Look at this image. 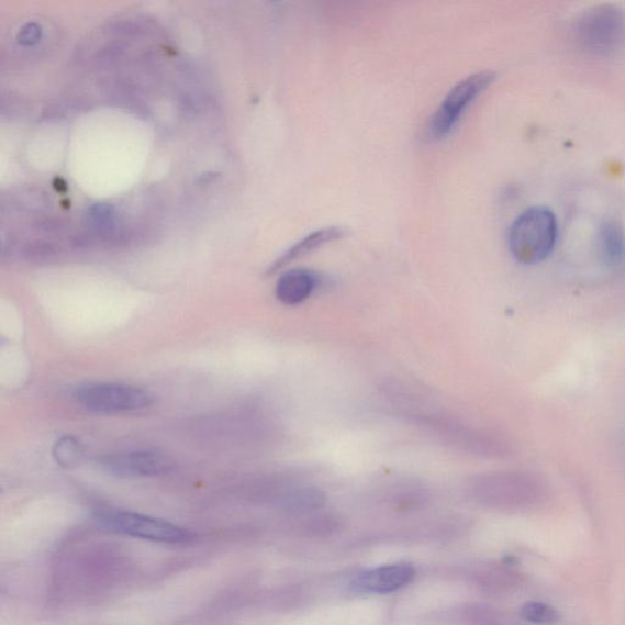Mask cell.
Here are the masks:
<instances>
[{
    "label": "cell",
    "mask_w": 625,
    "mask_h": 625,
    "mask_svg": "<svg viewBox=\"0 0 625 625\" xmlns=\"http://www.w3.org/2000/svg\"><path fill=\"white\" fill-rule=\"evenodd\" d=\"M471 498L484 506L504 511L529 510L547 498L545 482L525 471H491L469 482Z\"/></svg>",
    "instance_id": "6da1fadb"
},
{
    "label": "cell",
    "mask_w": 625,
    "mask_h": 625,
    "mask_svg": "<svg viewBox=\"0 0 625 625\" xmlns=\"http://www.w3.org/2000/svg\"><path fill=\"white\" fill-rule=\"evenodd\" d=\"M558 222L546 207H532L510 227L507 243L511 255L522 265H537L550 256L556 247Z\"/></svg>",
    "instance_id": "7a4b0ae2"
},
{
    "label": "cell",
    "mask_w": 625,
    "mask_h": 625,
    "mask_svg": "<svg viewBox=\"0 0 625 625\" xmlns=\"http://www.w3.org/2000/svg\"><path fill=\"white\" fill-rule=\"evenodd\" d=\"M408 418L459 453L480 458H506L511 454L510 444L499 435L476 429L446 416L413 413Z\"/></svg>",
    "instance_id": "3957f363"
},
{
    "label": "cell",
    "mask_w": 625,
    "mask_h": 625,
    "mask_svg": "<svg viewBox=\"0 0 625 625\" xmlns=\"http://www.w3.org/2000/svg\"><path fill=\"white\" fill-rule=\"evenodd\" d=\"M576 41L594 57L616 56L625 46V14L612 4L590 8L574 25Z\"/></svg>",
    "instance_id": "277c9868"
},
{
    "label": "cell",
    "mask_w": 625,
    "mask_h": 625,
    "mask_svg": "<svg viewBox=\"0 0 625 625\" xmlns=\"http://www.w3.org/2000/svg\"><path fill=\"white\" fill-rule=\"evenodd\" d=\"M94 521L108 532L153 543L179 545L191 542L193 537L182 526L125 510H98L94 512Z\"/></svg>",
    "instance_id": "5b68a950"
},
{
    "label": "cell",
    "mask_w": 625,
    "mask_h": 625,
    "mask_svg": "<svg viewBox=\"0 0 625 625\" xmlns=\"http://www.w3.org/2000/svg\"><path fill=\"white\" fill-rule=\"evenodd\" d=\"M76 403L98 414H124L148 409L155 401L146 389L118 382L86 383L72 393Z\"/></svg>",
    "instance_id": "8992f818"
},
{
    "label": "cell",
    "mask_w": 625,
    "mask_h": 625,
    "mask_svg": "<svg viewBox=\"0 0 625 625\" xmlns=\"http://www.w3.org/2000/svg\"><path fill=\"white\" fill-rule=\"evenodd\" d=\"M496 80V72L486 70L468 76L459 81L444 98L440 107L433 114L429 123V136L434 141H443L459 122L467 108L477 101Z\"/></svg>",
    "instance_id": "52a82bcc"
},
{
    "label": "cell",
    "mask_w": 625,
    "mask_h": 625,
    "mask_svg": "<svg viewBox=\"0 0 625 625\" xmlns=\"http://www.w3.org/2000/svg\"><path fill=\"white\" fill-rule=\"evenodd\" d=\"M98 467L118 478H149L169 473L171 464L158 453L133 451L105 456Z\"/></svg>",
    "instance_id": "ba28073f"
},
{
    "label": "cell",
    "mask_w": 625,
    "mask_h": 625,
    "mask_svg": "<svg viewBox=\"0 0 625 625\" xmlns=\"http://www.w3.org/2000/svg\"><path fill=\"white\" fill-rule=\"evenodd\" d=\"M415 576L411 565L383 566L357 576L353 588L364 594L386 595L408 587Z\"/></svg>",
    "instance_id": "9c48e42d"
},
{
    "label": "cell",
    "mask_w": 625,
    "mask_h": 625,
    "mask_svg": "<svg viewBox=\"0 0 625 625\" xmlns=\"http://www.w3.org/2000/svg\"><path fill=\"white\" fill-rule=\"evenodd\" d=\"M320 284V278L309 269H292L278 280L277 299L284 305H299L309 300Z\"/></svg>",
    "instance_id": "30bf717a"
},
{
    "label": "cell",
    "mask_w": 625,
    "mask_h": 625,
    "mask_svg": "<svg viewBox=\"0 0 625 625\" xmlns=\"http://www.w3.org/2000/svg\"><path fill=\"white\" fill-rule=\"evenodd\" d=\"M346 232L343 227L331 226L316 230V232L305 236L300 243L293 245L271 266L268 274H274L280 269L291 265L292 261L301 259L305 256L313 254L317 248L324 245L334 243V241L343 238Z\"/></svg>",
    "instance_id": "8fae6325"
},
{
    "label": "cell",
    "mask_w": 625,
    "mask_h": 625,
    "mask_svg": "<svg viewBox=\"0 0 625 625\" xmlns=\"http://www.w3.org/2000/svg\"><path fill=\"white\" fill-rule=\"evenodd\" d=\"M598 252L603 266L620 268L625 261V233L623 227L613 221L602 223L598 235Z\"/></svg>",
    "instance_id": "7c38bea8"
},
{
    "label": "cell",
    "mask_w": 625,
    "mask_h": 625,
    "mask_svg": "<svg viewBox=\"0 0 625 625\" xmlns=\"http://www.w3.org/2000/svg\"><path fill=\"white\" fill-rule=\"evenodd\" d=\"M325 502V493L313 487L295 488L283 496L284 506L294 512L304 513L322 509Z\"/></svg>",
    "instance_id": "4fadbf2b"
},
{
    "label": "cell",
    "mask_w": 625,
    "mask_h": 625,
    "mask_svg": "<svg viewBox=\"0 0 625 625\" xmlns=\"http://www.w3.org/2000/svg\"><path fill=\"white\" fill-rule=\"evenodd\" d=\"M82 446L72 436H63L53 447V457L64 468H71L81 462Z\"/></svg>",
    "instance_id": "5bb4252c"
},
{
    "label": "cell",
    "mask_w": 625,
    "mask_h": 625,
    "mask_svg": "<svg viewBox=\"0 0 625 625\" xmlns=\"http://www.w3.org/2000/svg\"><path fill=\"white\" fill-rule=\"evenodd\" d=\"M521 617L535 625H551L561 618L555 607L548 603L539 601H531L524 603L521 609Z\"/></svg>",
    "instance_id": "9a60e30c"
},
{
    "label": "cell",
    "mask_w": 625,
    "mask_h": 625,
    "mask_svg": "<svg viewBox=\"0 0 625 625\" xmlns=\"http://www.w3.org/2000/svg\"><path fill=\"white\" fill-rule=\"evenodd\" d=\"M26 255L29 258L34 259L48 258L56 255V247L45 243V241H36V243H32L27 246Z\"/></svg>",
    "instance_id": "2e32d148"
},
{
    "label": "cell",
    "mask_w": 625,
    "mask_h": 625,
    "mask_svg": "<svg viewBox=\"0 0 625 625\" xmlns=\"http://www.w3.org/2000/svg\"><path fill=\"white\" fill-rule=\"evenodd\" d=\"M41 36V29L38 25L31 23L21 29L19 34V42L23 45H32L38 41Z\"/></svg>",
    "instance_id": "e0dca14e"
},
{
    "label": "cell",
    "mask_w": 625,
    "mask_h": 625,
    "mask_svg": "<svg viewBox=\"0 0 625 625\" xmlns=\"http://www.w3.org/2000/svg\"><path fill=\"white\" fill-rule=\"evenodd\" d=\"M60 226L59 222H52V221H47V222H43L38 224V228L42 230V232H46V233H53L56 232V230H58Z\"/></svg>",
    "instance_id": "ac0fdd59"
}]
</instances>
